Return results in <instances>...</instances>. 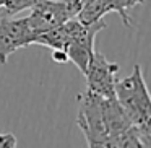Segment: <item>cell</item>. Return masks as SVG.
Returning a JSON list of instances; mask_svg holds the SVG:
<instances>
[{
	"label": "cell",
	"instance_id": "obj_1",
	"mask_svg": "<svg viewBox=\"0 0 151 148\" xmlns=\"http://www.w3.org/2000/svg\"><path fill=\"white\" fill-rule=\"evenodd\" d=\"M115 99L125 114L128 116L132 125H141L151 122V98L148 86L145 83L141 65H135L133 72L122 80H115Z\"/></svg>",
	"mask_w": 151,
	"mask_h": 148
},
{
	"label": "cell",
	"instance_id": "obj_2",
	"mask_svg": "<svg viewBox=\"0 0 151 148\" xmlns=\"http://www.w3.org/2000/svg\"><path fill=\"white\" fill-rule=\"evenodd\" d=\"M107 26L104 20H99L91 25H83L78 18L67 20L68 28V41L65 46V54L68 62H73L78 70L85 75L88 62L94 52V38L101 30Z\"/></svg>",
	"mask_w": 151,
	"mask_h": 148
},
{
	"label": "cell",
	"instance_id": "obj_3",
	"mask_svg": "<svg viewBox=\"0 0 151 148\" xmlns=\"http://www.w3.org/2000/svg\"><path fill=\"white\" fill-rule=\"evenodd\" d=\"M76 101H78L76 124L85 135L86 145L89 148H104L106 130L104 122H102V101H104V98L86 90V91L80 93Z\"/></svg>",
	"mask_w": 151,
	"mask_h": 148
},
{
	"label": "cell",
	"instance_id": "obj_4",
	"mask_svg": "<svg viewBox=\"0 0 151 148\" xmlns=\"http://www.w3.org/2000/svg\"><path fill=\"white\" fill-rule=\"evenodd\" d=\"M119 72V64L106 59L104 54L94 49L91 59L86 67V90L102 96V98H115V77Z\"/></svg>",
	"mask_w": 151,
	"mask_h": 148
},
{
	"label": "cell",
	"instance_id": "obj_5",
	"mask_svg": "<svg viewBox=\"0 0 151 148\" xmlns=\"http://www.w3.org/2000/svg\"><path fill=\"white\" fill-rule=\"evenodd\" d=\"M34 43V34L24 18H7L0 21V64L5 65L8 57L21 47Z\"/></svg>",
	"mask_w": 151,
	"mask_h": 148
},
{
	"label": "cell",
	"instance_id": "obj_6",
	"mask_svg": "<svg viewBox=\"0 0 151 148\" xmlns=\"http://www.w3.org/2000/svg\"><path fill=\"white\" fill-rule=\"evenodd\" d=\"M29 10L31 13L26 17V20L34 34V39L41 33L70 20L62 0H39Z\"/></svg>",
	"mask_w": 151,
	"mask_h": 148
},
{
	"label": "cell",
	"instance_id": "obj_7",
	"mask_svg": "<svg viewBox=\"0 0 151 148\" xmlns=\"http://www.w3.org/2000/svg\"><path fill=\"white\" fill-rule=\"evenodd\" d=\"M102 122H104L106 140L122 134L132 125L128 116L125 114V111L115 98H104L102 101Z\"/></svg>",
	"mask_w": 151,
	"mask_h": 148
},
{
	"label": "cell",
	"instance_id": "obj_8",
	"mask_svg": "<svg viewBox=\"0 0 151 148\" xmlns=\"http://www.w3.org/2000/svg\"><path fill=\"white\" fill-rule=\"evenodd\" d=\"M67 41H68V28H67V21H65V23L57 25V26L41 33L39 36H36L33 44L49 47L52 51H65Z\"/></svg>",
	"mask_w": 151,
	"mask_h": 148
},
{
	"label": "cell",
	"instance_id": "obj_9",
	"mask_svg": "<svg viewBox=\"0 0 151 148\" xmlns=\"http://www.w3.org/2000/svg\"><path fill=\"white\" fill-rule=\"evenodd\" d=\"M107 13H111L107 0H88V2L83 4V7L80 10V13L76 15V18L83 25H91V23L102 20V17Z\"/></svg>",
	"mask_w": 151,
	"mask_h": 148
},
{
	"label": "cell",
	"instance_id": "obj_10",
	"mask_svg": "<svg viewBox=\"0 0 151 148\" xmlns=\"http://www.w3.org/2000/svg\"><path fill=\"white\" fill-rule=\"evenodd\" d=\"M37 2L39 0H4V5H2L4 17H7V18L15 17V15L21 13V12L33 8Z\"/></svg>",
	"mask_w": 151,
	"mask_h": 148
},
{
	"label": "cell",
	"instance_id": "obj_11",
	"mask_svg": "<svg viewBox=\"0 0 151 148\" xmlns=\"http://www.w3.org/2000/svg\"><path fill=\"white\" fill-rule=\"evenodd\" d=\"M63 5H65V10L68 13L70 18H76V15L80 13L83 7V0H62Z\"/></svg>",
	"mask_w": 151,
	"mask_h": 148
},
{
	"label": "cell",
	"instance_id": "obj_12",
	"mask_svg": "<svg viewBox=\"0 0 151 148\" xmlns=\"http://www.w3.org/2000/svg\"><path fill=\"white\" fill-rule=\"evenodd\" d=\"M18 145V140L10 132H0V148H15Z\"/></svg>",
	"mask_w": 151,
	"mask_h": 148
},
{
	"label": "cell",
	"instance_id": "obj_13",
	"mask_svg": "<svg viewBox=\"0 0 151 148\" xmlns=\"http://www.w3.org/2000/svg\"><path fill=\"white\" fill-rule=\"evenodd\" d=\"M52 59L57 64H67L68 62V57H67L65 51H52Z\"/></svg>",
	"mask_w": 151,
	"mask_h": 148
},
{
	"label": "cell",
	"instance_id": "obj_14",
	"mask_svg": "<svg viewBox=\"0 0 151 148\" xmlns=\"http://www.w3.org/2000/svg\"><path fill=\"white\" fill-rule=\"evenodd\" d=\"M2 5H4V0H0V8H2Z\"/></svg>",
	"mask_w": 151,
	"mask_h": 148
},
{
	"label": "cell",
	"instance_id": "obj_15",
	"mask_svg": "<svg viewBox=\"0 0 151 148\" xmlns=\"http://www.w3.org/2000/svg\"><path fill=\"white\" fill-rule=\"evenodd\" d=\"M85 2H88V0H83V4H85Z\"/></svg>",
	"mask_w": 151,
	"mask_h": 148
}]
</instances>
